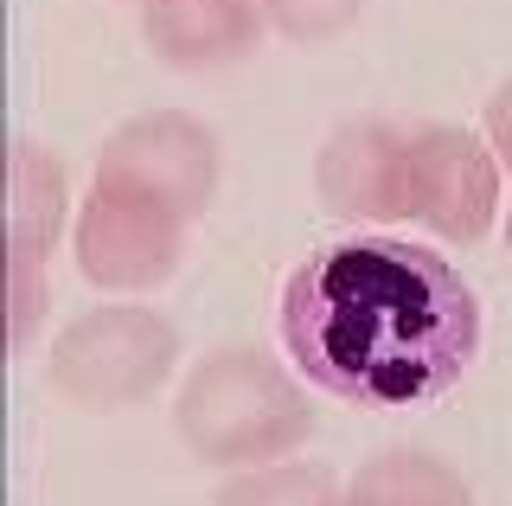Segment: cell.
I'll return each mask as SVG.
<instances>
[{
	"mask_svg": "<svg viewBox=\"0 0 512 506\" xmlns=\"http://www.w3.org/2000/svg\"><path fill=\"white\" fill-rule=\"evenodd\" d=\"M269 33L263 0H141V39L167 71H231Z\"/></svg>",
	"mask_w": 512,
	"mask_h": 506,
	"instance_id": "cell-8",
	"label": "cell"
},
{
	"mask_svg": "<svg viewBox=\"0 0 512 506\" xmlns=\"http://www.w3.org/2000/svg\"><path fill=\"white\" fill-rule=\"evenodd\" d=\"M506 212V167L487 135L455 122H410L404 154V225L436 231L442 244H480Z\"/></svg>",
	"mask_w": 512,
	"mask_h": 506,
	"instance_id": "cell-4",
	"label": "cell"
},
{
	"mask_svg": "<svg viewBox=\"0 0 512 506\" xmlns=\"http://www.w3.org/2000/svg\"><path fill=\"white\" fill-rule=\"evenodd\" d=\"M180 366V327L160 308L141 302H103L84 308L52 334L45 353V385L71 410H135L148 404Z\"/></svg>",
	"mask_w": 512,
	"mask_h": 506,
	"instance_id": "cell-3",
	"label": "cell"
},
{
	"mask_svg": "<svg viewBox=\"0 0 512 506\" xmlns=\"http://www.w3.org/2000/svg\"><path fill=\"white\" fill-rule=\"evenodd\" d=\"M506 250H512V205H506Z\"/></svg>",
	"mask_w": 512,
	"mask_h": 506,
	"instance_id": "cell-15",
	"label": "cell"
},
{
	"mask_svg": "<svg viewBox=\"0 0 512 506\" xmlns=\"http://www.w3.org/2000/svg\"><path fill=\"white\" fill-rule=\"evenodd\" d=\"M288 366L359 410H416L480 359V295L429 244L346 237L295 263L276 302Z\"/></svg>",
	"mask_w": 512,
	"mask_h": 506,
	"instance_id": "cell-1",
	"label": "cell"
},
{
	"mask_svg": "<svg viewBox=\"0 0 512 506\" xmlns=\"http://www.w3.org/2000/svg\"><path fill=\"white\" fill-rule=\"evenodd\" d=\"M480 135L493 141V154H500V167L512 173V77L500 90L487 97V109H480Z\"/></svg>",
	"mask_w": 512,
	"mask_h": 506,
	"instance_id": "cell-14",
	"label": "cell"
},
{
	"mask_svg": "<svg viewBox=\"0 0 512 506\" xmlns=\"http://www.w3.org/2000/svg\"><path fill=\"white\" fill-rule=\"evenodd\" d=\"M314 398L263 346H218L186 372L173 430L205 468H256L314 436Z\"/></svg>",
	"mask_w": 512,
	"mask_h": 506,
	"instance_id": "cell-2",
	"label": "cell"
},
{
	"mask_svg": "<svg viewBox=\"0 0 512 506\" xmlns=\"http://www.w3.org/2000/svg\"><path fill=\"white\" fill-rule=\"evenodd\" d=\"M346 481H333L320 462H256L218 487V500H340Z\"/></svg>",
	"mask_w": 512,
	"mask_h": 506,
	"instance_id": "cell-11",
	"label": "cell"
},
{
	"mask_svg": "<svg viewBox=\"0 0 512 506\" xmlns=\"http://www.w3.org/2000/svg\"><path fill=\"white\" fill-rule=\"evenodd\" d=\"M404 154L410 122L352 116L314 154V199L340 225H404Z\"/></svg>",
	"mask_w": 512,
	"mask_h": 506,
	"instance_id": "cell-7",
	"label": "cell"
},
{
	"mask_svg": "<svg viewBox=\"0 0 512 506\" xmlns=\"http://www.w3.org/2000/svg\"><path fill=\"white\" fill-rule=\"evenodd\" d=\"M186 225L192 218H180L141 186L90 180V199L77 205V231H71L77 276L109 295L160 289L186 257Z\"/></svg>",
	"mask_w": 512,
	"mask_h": 506,
	"instance_id": "cell-5",
	"label": "cell"
},
{
	"mask_svg": "<svg viewBox=\"0 0 512 506\" xmlns=\"http://www.w3.org/2000/svg\"><path fill=\"white\" fill-rule=\"evenodd\" d=\"M45 302H52V289H45V263H7V340L13 353H26L32 334H39L45 321Z\"/></svg>",
	"mask_w": 512,
	"mask_h": 506,
	"instance_id": "cell-13",
	"label": "cell"
},
{
	"mask_svg": "<svg viewBox=\"0 0 512 506\" xmlns=\"http://www.w3.org/2000/svg\"><path fill=\"white\" fill-rule=\"evenodd\" d=\"M96 180H122L154 193L160 205H173L180 218H205L218 205V180H224V148L218 129L186 109H148L128 116L116 135L96 154Z\"/></svg>",
	"mask_w": 512,
	"mask_h": 506,
	"instance_id": "cell-6",
	"label": "cell"
},
{
	"mask_svg": "<svg viewBox=\"0 0 512 506\" xmlns=\"http://www.w3.org/2000/svg\"><path fill=\"white\" fill-rule=\"evenodd\" d=\"M269 33H282L288 45H327L346 26H359L365 0H263Z\"/></svg>",
	"mask_w": 512,
	"mask_h": 506,
	"instance_id": "cell-12",
	"label": "cell"
},
{
	"mask_svg": "<svg viewBox=\"0 0 512 506\" xmlns=\"http://www.w3.org/2000/svg\"><path fill=\"white\" fill-rule=\"evenodd\" d=\"M71 212V173L52 148L13 141L7 154V263H45Z\"/></svg>",
	"mask_w": 512,
	"mask_h": 506,
	"instance_id": "cell-9",
	"label": "cell"
},
{
	"mask_svg": "<svg viewBox=\"0 0 512 506\" xmlns=\"http://www.w3.org/2000/svg\"><path fill=\"white\" fill-rule=\"evenodd\" d=\"M468 474L429 449H378L346 481V500H468Z\"/></svg>",
	"mask_w": 512,
	"mask_h": 506,
	"instance_id": "cell-10",
	"label": "cell"
}]
</instances>
